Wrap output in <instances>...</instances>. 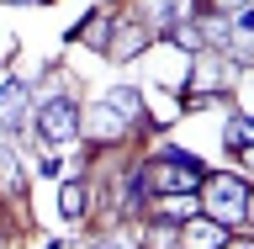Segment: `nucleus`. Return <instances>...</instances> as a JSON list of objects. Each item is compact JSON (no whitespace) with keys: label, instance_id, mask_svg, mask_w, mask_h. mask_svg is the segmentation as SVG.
<instances>
[{"label":"nucleus","instance_id":"ddd939ff","mask_svg":"<svg viewBox=\"0 0 254 249\" xmlns=\"http://www.w3.org/2000/svg\"><path fill=\"white\" fill-rule=\"evenodd\" d=\"M228 149H238V154L249 159V117H233L228 122Z\"/></svg>","mask_w":254,"mask_h":249},{"label":"nucleus","instance_id":"0eeeda50","mask_svg":"<svg viewBox=\"0 0 254 249\" xmlns=\"http://www.w3.org/2000/svg\"><path fill=\"white\" fill-rule=\"evenodd\" d=\"M143 48H148V32H143V27H117L111 43H106V53H111V59H138Z\"/></svg>","mask_w":254,"mask_h":249},{"label":"nucleus","instance_id":"423d86ee","mask_svg":"<svg viewBox=\"0 0 254 249\" xmlns=\"http://www.w3.org/2000/svg\"><path fill=\"white\" fill-rule=\"evenodd\" d=\"M79 122H85V133H90L95 143H117V138L127 133V122H117V111H111L106 101H101V106H90L85 117H79Z\"/></svg>","mask_w":254,"mask_h":249},{"label":"nucleus","instance_id":"dca6fc26","mask_svg":"<svg viewBox=\"0 0 254 249\" xmlns=\"http://www.w3.org/2000/svg\"><path fill=\"white\" fill-rule=\"evenodd\" d=\"M16 5H32V0H16Z\"/></svg>","mask_w":254,"mask_h":249},{"label":"nucleus","instance_id":"f257e3e1","mask_svg":"<svg viewBox=\"0 0 254 249\" xmlns=\"http://www.w3.org/2000/svg\"><path fill=\"white\" fill-rule=\"evenodd\" d=\"M143 180H148L154 191H164V196H190L206 175H201V159H196V154H186V149H164L154 165H143Z\"/></svg>","mask_w":254,"mask_h":249},{"label":"nucleus","instance_id":"6e6552de","mask_svg":"<svg viewBox=\"0 0 254 249\" xmlns=\"http://www.w3.org/2000/svg\"><path fill=\"white\" fill-rule=\"evenodd\" d=\"M106 106L122 111V117H132V122H148V117H143V95L132 90V85H117V90L106 95Z\"/></svg>","mask_w":254,"mask_h":249},{"label":"nucleus","instance_id":"39448f33","mask_svg":"<svg viewBox=\"0 0 254 249\" xmlns=\"http://www.w3.org/2000/svg\"><path fill=\"white\" fill-rule=\"evenodd\" d=\"M228 244V228L212 218H186V228H180V249H222Z\"/></svg>","mask_w":254,"mask_h":249},{"label":"nucleus","instance_id":"f8f14e48","mask_svg":"<svg viewBox=\"0 0 254 249\" xmlns=\"http://www.w3.org/2000/svg\"><path fill=\"white\" fill-rule=\"evenodd\" d=\"M143 244H148V249H180V234H175L170 223H154V228L143 234Z\"/></svg>","mask_w":254,"mask_h":249},{"label":"nucleus","instance_id":"f03ea898","mask_svg":"<svg viewBox=\"0 0 254 249\" xmlns=\"http://www.w3.org/2000/svg\"><path fill=\"white\" fill-rule=\"evenodd\" d=\"M201 202H206V218L222 223V228H238V223H249V186L238 180V175H206L201 180Z\"/></svg>","mask_w":254,"mask_h":249},{"label":"nucleus","instance_id":"9d476101","mask_svg":"<svg viewBox=\"0 0 254 249\" xmlns=\"http://www.w3.org/2000/svg\"><path fill=\"white\" fill-rule=\"evenodd\" d=\"M106 27H111V11H95L90 21L74 27V37H79V43H106Z\"/></svg>","mask_w":254,"mask_h":249},{"label":"nucleus","instance_id":"2eb2a0df","mask_svg":"<svg viewBox=\"0 0 254 249\" xmlns=\"http://www.w3.org/2000/svg\"><path fill=\"white\" fill-rule=\"evenodd\" d=\"M222 249H249V244H244V239H228V244H222Z\"/></svg>","mask_w":254,"mask_h":249},{"label":"nucleus","instance_id":"1a4fd4ad","mask_svg":"<svg viewBox=\"0 0 254 249\" xmlns=\"http://www.w3.org/2000/svg\"><path fill=\"white\" fill-rule=\"evenodd\" d=\"M59 212H64L69 223L85 218V186H79V180H64V191H59Z\"/></svg>","mask_w":254,"mask_h":249},{"label":"nucleus","instance_id":"7ed1b4c3","mask_svg":"<svg viewBox=\"0 0 254 249\" xmlns=\"http://www.w3.org/2000/svg\"><path fill=\"white\" fill-rule=\"evenodd\" d=\"M74 133H79V106L69 95H53V101L37 111V143H43V149H59V143H69Z\"/></svg>","mask_w":254,"mask_h":249},{"label":"nucleus","instance_id":"9b49d317","mask_svg":"<svg viewBox=\"0 0 254 249\" xmlns=\"http://www.w3.org/2000/svg\"><path fill=\"white\" fill-rule=\"evenodd\" d=\"M159 218L164 223H186V218H196V196H164V202H159Z\"/></svg>","mask_w":254,"mask_h":249},{"label":"nucleus","instance_id":"20e7f679","mask_svg":"<svg viewBox=\"0 0 254 249\" xmlns=\"http://www.w3.org/2000/svg\"><path fill=\"white\" fill-rule=\"evenodd\" d=\"M32 117V90L21 80H5L0 85V127H21Z\"/></svg>","mask_w":254,"mask_h":249},{"label":"nucleus","instance_id":"4468645a","mask_svg":"<svg viewBox=\"0 0 254 249\" xmlns=\"http://www.w3.org/2000/svg\"><path fill=\"white\" fill-rule=\"evenodd\" d=\"M101 249H138V239H132V234H106Z\"/></svg>","mask_w":254,"mask_h":249}]
</instances>
